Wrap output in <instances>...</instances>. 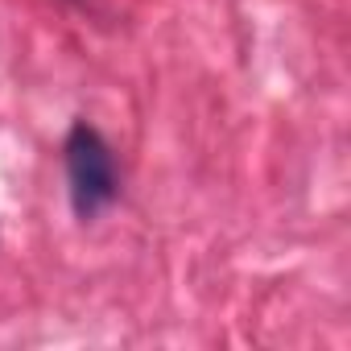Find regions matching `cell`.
Returning a JSON list of instances; mask_svg holds the SVG:
<instances>
[{"instance_id":"obj_1","label":"cell","mask_w":351,"mask_h":351,"mask_svg":"<svg viewBox=\"0 0 351 351\" xmlns=\"http://www.w3.org/2000/svg\"><path fill=\"white\" fill-rule=\"evenodd\" d=\"M62 165H66V195H71V211L91 223L99 211H108L120 195V173H116V157L112 145L104 141V132L87 120H75L66 141H62Z\"/></svg>"}]
</instances>
